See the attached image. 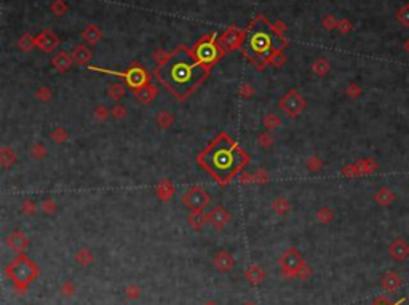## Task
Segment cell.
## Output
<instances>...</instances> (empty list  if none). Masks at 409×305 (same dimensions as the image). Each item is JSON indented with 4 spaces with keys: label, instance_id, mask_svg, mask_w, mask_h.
<instances>
[{
    "label": "cell",
    "instance_id": "8d00e7d4",
    "mask_svg": "<svg viewBox=\"0 0 409 305\" xmlns=\"http://www.w3.org/2000/svg\"><path fill=\"white\" fill-rule=\"evenodd\" d=\"M245 305H254V303H249V302H248V303H245Z\"/></svg>",
    "mask_w": 409,
    "mask_h": 305
},
{
    "label": "cell",
    "instance_id": "7402d4cb",
    "mask_svg": "<svg viewBox=\"0 0 409 305\" xmlns=\"http://www.w3.org/2000/svg\"><path fill=\"white\" fill-rule=\"evenodd\" d=\"M53 64L59 69V71H66V69H69V66H71V59H69L67 55L64 53H59L55 61H53Z\"/></svg>",
    "mask_w": 409,
    "mask_h": 305
},
{
    "label": "cell",
    "instance_id": "52a82bcc",
    "mask_svg": "<svg viewBox=\"0 0 409 305\" xmlns=\"http://www.w3.org/2000/svg\"><path fill=\"white\" fill-rule=\"evenodd\" d=\"M280 265H282L285 273L298 275L299 268L304 265V260H302V257H301V254H299L298 251H296V249H290V251H286L285 254L282 256Z\"/></svg>",
    "mask_w": 409,
    "mask_h": 305
},
{
    "label": "cell",
    "instance_id": "7c38bea8",
    "mask_svg": "<svg viewBox=\"0 0 409 305\" xmlns=\"http://www.w3.org/2000/svg\"><path fill=\"white\" fill-rule=\"evenodd\" d=\"M36 43L37 45L45 51V53H48V51H51V50H55V47L58 45V39H56V36L53 32H50V31H43L40 36L37 37V40H36Z\"/></svg>",
    "mask_w": 409,
    "mask_h": 305
},
{
    "label": "cell",
    "instance_id": "277c9868",
    "mask_svg": "<svg viewBox=\"0 0 409 305\" xmlns=\"http://www.w3.org/2000/svg\"><path fill=\"white\" fill-rule=\"evenodd\" d=\"M37 273H39V268L26 256L16 257L7 268V275L12 278V281L16 286H21V287L28 286L34 278L37 276Z\"/></svg>",
    "mask_w": 409,
    "mask_h": 305
},
{
    "label": "cell",
    "instance_id": "4316f807",
    "mask_svg": "<svg viewBox=\"0 0 409 305\" xmlns=\"http://www.w3.org/2000/svg\"><path fill=\"white\" fill-rule=\"evenodd\" d=\"M51 10H53L56 15H63L67 10V5L64 2H61V0H56V2L51 5Z\"/></svg>",
    "mask_w": 409,
    "mask_h": 305
},
{
    "label": "cell",
    "instance_id": "603a6c76",
    "mask_svg": "<svg viewBox=\"0 0 409 305\" xmlns=\"http://www.w3.org/2000/svg\"><path fill=\"white\" fill-rule=\"evenodd\" d=\"M396 18L398 21L401 23L406 28H409V4L404 5L403 8H399V12L396 13Z\"/></svg>",
    "mask_w": 409,
    "mask_h": 305
},
{
    "label": "cell",
    "instance_id": "44dd1931",
    "mask_svg": "<svg viewBox=\"0 0 409 305\" xmlns=\"http://www.w3.org/2000/svg\"><path fill=\"white\" fill-rule=\"evenodd\" d=\"M83 37L90 43H96L101 39V32H99V29L96 28V26H88V28H86L85 32H83Z\"/></svg>",
    "mask_w": 409,
    "mask_h": 305
},
{
    "label": "cell",
    "instance_id": "cb8c5ba5",
    "mask_svg": "<svg viewBox=\"0 0 409 305\" xmlns=\"http://www.w3.org/2000/svg\"><path fill=\"white\" fill-rule=\"evenodd\" d=\"M313 69H315V72L320 74V75H325L328 71H329V63L325 59H320L315 63V66H313Z\"/></svg>",
    "mask_w": 409,
    "mask_h": 305
},
{
    "label": "cell",
    "instance_id": "ac0fdd59",
    "mask_svg": "<svg viewBox=\"0 0 409 305\" xmlns=\"http://www.w3.org/2000/svg\"><path fill=\"white\" fill-rule=\"evenodd\" d=\"M155 94H157L155 86H144V88H141V91L136 90V98L141 102H144V104L149 102Z\"/></svg>",
    "mask_w": 409,
    "mask_h": 305
},
{
    "label": "cell",
    "instance_id": "ffe728a7",
    "mask_svg": "<svg viewBox=\"0 0 409 305\" xmlns=\"http://www.w3.org/2000/svg\"><path fill=\"white\" fill-rule=\"evenodd\" d=\"M246 278L248 280L253 283V284H257V283H260L264 280V272H262V268L260 267H251L248 272H246Z\"/></svg>",
    "mask_w": 409,
    "mask_h": 305
},
{
    "label": "cell",
    "instance_id": "d4e9b609",
    "mask_svg": "<svg viewBox=\"0 0 409 305\" xmlns=\"http://www.w3.org/2000/svg\"><path fill=\"white\" fill-rule=\"evenodd\" d=\"M75 259H77V262H80L82 265H86V264L91 262L93 256H91V252H88V251H80V252H77Z\"/></svg>",
    "mask_w": 409,
    "mask_h": 305
},
{
    "label": "cell",
    "instance_id": "9a60e30c",
    "mask_svg": "<svg viewBox=\"0 0 409 305\" xmlns=\"http://www.w3.org/2000/svg\"><path fill=\"white\" fill-rule=\"evenodd\" d=\"M374 198H376V202L380 205V206H388L390 203H393V200H395V192L388 189V187H382L376 192V195H374Z\"/></svg>",
    "mask_w": 409,
    "mask_h": 305
},
{
    "label": "cell",
    "instance_id": "7a4b0ae2",
    "mask_svg": "<svg viewBox=\"0 0 409 305\" xmlns=\"http://www.w3.org/2000/svg\"><path fill=\"white\" fill-rule=\"evenodd\" d=\"M198 163L219 184H227L248 163V155L227 134H219L198 155Z\"/></svg>",
    "mask_w": 409,
    "mask_h": 305
},
{
    "label": "cell",
    "instance_id": "3957f363",
    "mask_svg": "<svg viewBox=\"0 0 409 305\" xmlns=\"http://www.w3.org/2000/svg\"><path fill=\"white\" fill-rule=\"evenodd\" d=\"M285 47L286 40L282 37V34L264 18H257L253 21L241 42L243 53L259 64L270 61L277 51H282Z\"/></svg>",
    "mask_w": 409,
    "mask_h": 305
},
{
    "label": "cell",
    "instance_id": "5bb4252c",
    "mask_svg": "<svg viewBox=\"0 0 409 305\" xmlns=\"http://www.w3.org/2000/svg\"><path fill=\"white\" fill-rule=\"evenodd\" d=\"M282 106H283V109H285L286 112H288V114L294 115V114H298V112L302 109L304 101H302L296 93H290V94L285 98V101H283Z\"/></svg>",
    "mask_w": 409,
    "mask_h": 305
},
{
    "label": "cell",
    "instance_id": "1f68e13d",
    "mask_svg": "<svg viewBox=\"0 0 409 305\" xmlns=\"http://www.w3.org/2000/svg\"><path fill=\"white\" fill-rule=\"evenodd\" d=\"M61 291H63V294H66V295H72L74 294V286L71 283H67V284L63 286V289H61Z\"/></svg>",
    "mask_w": 409,
    "mask_h": 305
},
{
    "label": "cell",
    "instance_id": "d6a6232c",
    "mask_svg": "<svg viewBox=\"0 0 409 305\" xmlns=\"http://www.w3.org/2000/svg\"><path fill=\"white\" fill-rule=\"evenodd\" d=\"M360 93H361V91H360V88H358L356 85H350V86H349V94L353 96V98H355V96H358Z\"/></svg>",
    "mask_w": 409,
    "mask_h": 305
},
{
    "label": "cell",
    "instance_id": "30bf717a",
    "mask_svg": "<svg viewBox=\"0 0 409 305\" xmlns=\"http://www.w3.org/2000/svg\"><path fill=\"white\" fill-rule=\"evenodd\" d=\"M243 39H245V34H243L240 29L230 28L221 37V45L224 47V50H232V48H235L237 45H240V43L243 42Z\"/></svg>",
    "mask_w": 409,
    "mask_h": 305
},
{
    "label": "cell",
    "instance_id": "d6986e66",
    "mask_svg": "<svg viewBox=\"0 0 409 305\" xmlns=\"http://www.w3.org/2000/svg\"><path fill=\"white\" fill-rule=\"evenodd\" d=\"M72 56H74V59L77 61V63H80V64H85V63H88V61H90V58H91V53H90V50L86 48V47L80 45V47H77V48L74 50Z\"/></svg>",
    "mask_w": 409,
    "mask_h": 305
},
{
    "label": "cell",
    "instance_id": "484cf974",
    "mask_svg": "<svg viewBox=\"0 0 409 305\" xmlns=\"http://www.w3.org/2000/svg\"><path fill=\"white\" fill-rule=\"evenodd\" d=\"M20 47H21L23 50H26V51H29V50L34 47V39H32L31 36H24V37L21 39V42H20Z\"/></svg>",
    "mask_w": 409,
    "mask_h": 305
},
{
    "label": "cell",
    "instance_id": "8fae6325",
    "mask_svg": "<svg viewBox=\"0 0 409 305\" xmlns=\"http://www.w3.org/2000/svg\"><path fill=\"white\" fill-rule=\"evenodd\" d=\"M403 284V278L396 272H387L380 278V287L387 292H396Z\"/></svg>",
    "mask_w": 409,
    "mask_h": 305
},
{
    "label": "cell",
    "instance_id": "f1b7e54d",
    "mask_svg": "<svg viewBox=\"0 0 409 305\" xmlns=\"http://www.w3.org/2000/svg\"><path fill=\"white\" fill-rule=\"evenodd\" d=\"M404 300H406V299L403 297L401 300H398V302H390V300H388V299H385V297H379V299H377L376 302H374L372 305H401Z\"/></svg>",
    "mask_w": 409,
    "mask_h": 305
},
{
    "label": "cell",
    "instance_id": "ba28073f",
    "mask_svg": "<svg viewBox=\"0 0 409 305\" xmlns=\"http://www.w3.org/2000/svg\"><path fill=\"white\" fill-rule=\"evenodd\" d=\"M388 254L396 264H403L409 257V243L404 238H395L388 245Z\"/></svg>",
    "mask_w": 409,
    "mask_h": 305
},
{
    "label": "cell",
    "instance_id": "5b68a950",
    "mask_svg": "<svg viewBox=\"0 0 409 305\" xmlns=\"http://www.w3.org/2000/svg\"><path fill=\"white\" fill-rule=\"evenodd\" d=\"M190 51H192L194 58L198 63L206 69H210L216 61L221 58V53H222L216 39H213V36L203 37Z\"/></svg>",
    "mask_w": 409,
    "mask_h": 305
},
{
    "label": "cell",
    "instance_id": "e0dca14e",
    "mask_svg": "<svg viewBox=\"0 0 409 305\" xmlns=\"http://www.w3.org/2000/svg\"><path fill=\"white\" fill-rule=\"evenodd\" d=\"M210 219L213 221V224L216 225V227H222V225L227 222L230 217H229L227 213L222 210V208H216V210L210 214Z\"/></svg>",
    "mask_w": 409,
    "mask_h": 305
},
{
    "label": "cell",
    "instance_id": "4dcf8cb0",
    "mask_svg": "<svg viewBox=\"0 0 409 305\" xmlns=\"http://www.w3.org/2000/svg\"><path fill=\"white\" fill-rule=\"evenodd\" d=\"M138 294H139V289H138V287H134V286H129L128 289H126V295H128L129 299H136Z\"/></svg>",
    "mask_w": 409,
    "mask_h": 305
},
{
    "label": "cell",
    "instance_id": "4fadbf2b",
    "mask_svg": "<svg viewBox=\"0 0 409 305\" xmlns=\"http://www.w3.org/2000/svg\"><path fill=\"white\" fill-rule=\"evenodd\" d=\"M233 257L232 254H229L227 251H221V252H217V254L214 256V267L219 270V272H229V270H232L233 267Z\"/></svg>",
    "mask_w": 409,
    "mask_h": 305
},
{
    "label": "cell",
    "instance_id": "83f0119b",
    "mask_svg": "<svg viewBox=\"0 0 409 305\" xmlns=\"http://www.w3.org/2000/svg\"><path fill=\"white\" fill-rule=\"evenodd\" d=\"M189 222H190V225H194L195 229H200L203 225V222H205V217L203 216H200V214H197V216H190V219H189Z\"/></svg>",
    "mask_w": 409,
    "mask_h": 305
},
{
    "label": "cell",
    "instance_id": "e575fe53",
    "mask_svg": "<svg viewBox=\"0 0 409 305\" xmlns=\"http://www.w3.org/2000/svg\"><path fill=\"white\" fill-rule=\"evenodd\" d=\"M403 48H404V50L407 51V53H409V40H406V42H404V45H403Z\"/></svg>",
    "mask_w": 409,
    "mask_h": 305
},
{
    "label": "cell",
    "instance_id": "9c48e42d",
    "mask_svg": "<svg viewBox=\"0 0 409 305\" xmlns=\"http://www.w3.org/2000/svg\"><path fill=\"white\" fill-rule=\"evenodd\" d=\"M208 202H210V198H208L206 195V192H203L200 187H194V189H190L186 197H184V203L189 206V208H192V210L198 211V210H202V208H205L208 205Z\"/></svg>",
    "mask_w": 409,
    "mask_h": 305
},
{
    "label": "cell",
    "instance_id": "8992f818",
    "mask_svg": "<svg viewBox=\"0 0 409 305\" xmlns=\"http://www.w3.org/2000/svg\"><path fill=\"white\" fill-rule=\"evenodd\" d=\"M123 77H125L128 86H129V88H133V90H141L147 85V82H149L147 72L138 64H133L131 67H129L128 71L123 74Z\"/></svg>",
    "mask_w": 409,
    "mask_h": 305
},
{
    "label": "cell",
    "instance_id": "f546056e",
    "mask_svg": "<svg viewBox=\"0 0 409 305\" xmlns=\"http://www.w3.org/2000/svg\"><path fill=\"white\" fill-rule=\"evenodd\" d=\"M285 61V58H283V55H282V51H277V53L270 58V63L272 64H275V66H280L282 63Z\"/></svg>",
    "mask_w": 409,
    "mask_h": 305
},
{
    "label": "cell",
    "instance_id": "836d02e7",
    "mask_svg": "<svg viewBox=\"0 0 409 305\" xmlns=\"http://www.w3.org/2000/svg\"><path fill=\"white\" fill-rule=\"evenodd\" d=\"M334 26H336V21L331 18V16H328V18L325 20V28H326V29H333Z\"/></svg>",
    "mask_w": 409,
    "mask_h": 305
},
{
    "label": "cell",
    "instance_id": "d590c367",
    "mask_svg": "<svg viewBox=\"0 0 409 305\" xmlns=\"http://www.w3.org/2000/svg\"><path fill=\"white\" fill-rule=\"evenodd\" d=\"M203 305H217L216 302H213V300H210V302H205Z\"/></svg>",
    "mask_w": 409,
    "mask_h": 305
},
{
    "label": "cell",
    "instance_id": "6da1fadb",
    "mask_svg": "<svg viewBox=\"0 0 409 305\" xmlns=\"http://www.w3.org/2000/svg\"><path fill=\"white\" fill-rule=\"evenodd\" d=\"M210 69L194 58L192 51L181 47L171 53L157 69V78L179 99H186L202 83Z\"/></svg>",
    "mask_w": 409,
    "mask_h": 305
},
{
    "label": "cell",
    "instance_id": "2e32d148",
    "mask_svg": "<svg viewBox=\"0 0 409 305\" xmlns=\"http://www.w3.org/2000/svg\"><path fill=\"white\" fill-rule=\"evenodd\" d=\"M8 246H10L12 249H15V251H21V249H24L26 246H28V238L26 237H23L21 233H12L10 235V238H8Z\"/></svg>",
    "mask_w": 409,
    "mask_h": 305
}]
</instances>
